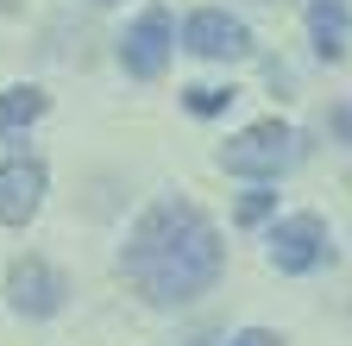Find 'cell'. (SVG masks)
Listing matches in <instances>:
<instances>
[{
	"mask_svg": "<svg viewBox=\"0 0 352 346\" xmlns=\"http://www.w3.org/2000/svg\"><path fill=\"white\" fill-rule=\"evenodd\" d=\"M120 271L151 309H183V302H195V296H208L220 283L227 246H220L214 221L189 195H164V202H151L139 214V227L126 233Z\"/></svg>",
	"mask_w": 352,
	"mask_h": 346,
	"instance_id": "1",
	"label": "cell"
},
{
	"mask_svg": "<svg viewBox=\"0 0 352 346\" xmlns=\"http://www.w3.org/2000/svg\"><path fill=\"white\" fill-rule=\"evenodd\" d=\"M283 164H296V133L283 120H258L220 145V170H233V177H277Z\"/></svg>",
	"mask_w": 352,
	"mask_h": 346,
	"instance_id": "2",
	"label": "cell"
},
{
	"mask_svg": "<svg viewBox=\"0 0 352 346\" xmlns=\"http://www.w3.org/2000/svg\"><path fill=\"white\" fill-rule=\"evenodd\" d=\"M63 296H69V277L57 265H44V258H13V271H7V302H13V315L25 321H51L63 309Z\"/></svg>",
	"mask_w": 352,
	"mask_h": 346,
	"instance_id": "3",
	"label": "cell"
},
{
	"mask_svg": "<svg viewBox=\"0 0 352 346\" xmlns=\"http://www.w3.org/2000/svg\"><path fill=\"white\" fill-rule=\"evenodd\" d=\"M271 265L283 277H308L327 265V221L321 214H289L271 227Z\"/></svg>",
	"mask_w": 352,
	"mask_h": 346,
	"instance_id": "4",
	"label": "cell"
},
{
	"mask_svg": "<svg viewBox=\"0 0 352 346\" xmlns=\"http://www.w3.org/2000/svg\"><path fill=\"white\" fill-rule=\"evenodd\" d=\"M183 45H189L195 57H208V63H239V57H252V32H245L233 13L201 7V13H189V25H183Z\"/></svg>",
	"mask_w": 352,
	"mask_h": 346,
	"instance_id": "5",
	"label": "cell"
},
{
	"mask_svg": "<svg viewBox=\"0 0 352 346\" xmlns=\"http://www.w3.org/2000/svg\"><path fill=\"white\" fill-rule=\"evenodd\" d=\"M170 38H176L170 13H164V7H151L139 25L120 38V63H126V76H139V82L164 76V63H170Z\"/></svg>",
	"mask_w": 352,
	"mask_h": 346,
	"instance_id": "6",
	"label": "cell"
},
{
	"mask_svg": "<svg viewBox=\"0 0 352 346\" xmlns=\"http://www.w3.org/2000/svg\"><path fill=\"white\" fill-rule=\"evenodd\" d=\"M38 208H44V164L38 158H7L0 164V221L25 227Z\"/></svg>",
	"mask_w": 352,
	"mask_h": 346,
	"instance_id": "7",
	"label": "cell"
},
{
	"mask_svg": "<svg viewBox=\"0 0 352 346\" xmlns=\"http://www.w3.org/2000/svg\"><path fill=\"white\" fill-rule=\"evenodd\" d=\"M346 25H352L346 0H308V38H315V57L333 63L346 51Z\"/></svg>",
	"mask_w": 352,
	"mask_h": 346,
	"instance_id": "8",
	"label": "cell"
},
{
	"mask_svg": "<svg viewBox=\"0 0 352 346\" xmlns=\"http://www.w3.org/2000/svg\"><path fill=\"white\" fill-rule=\"evenodd\" d=\"M44 113V89H7L0 95V139L19 133V126H32Z\"/></svg>",
	"mask_w": 352,
	"mask_h": 346,
	"instance_id": "9",
	"label": "cell"
},
{
	"mask_svg": "<svg viewBox=\"0 0 352 346\" xmlns=\"http://www.w3.org/2000/svg\"><path fill=\"white\" fill-rule=\"evenodd\" d=\"M183 101H189V113H201V120H208V113H227V107L239 101V89H220V82H195Z\"/></svg>",
	"mask_w": 352,
	"mask_h": 346,
	"instance_id": "10",
	"label": "cell"
},
{
	"mask_svg": "<svg viewBox=\"0 0 352 346\" xmlns=\"http://www.w3.org/2000/svg\"><path fill=\"white\" fill-rule=\"evenodd\" d=\"M271 208H277V195L271 189H252V195H239V227H258V221H271Z\"/></svg>",
	"mask_w": 352,
	"mask_h": 346,
	"instance_id": "11",
	"label": "cell"
},
{
	"mask_svg": "<svg viewBox=\"0 0 352 346\" xmlns=\"http://www.w3.org/2000/svg\"><path fill=\"white\" fill-rule=\"evenodd\" d=\"M227 346H283V334H271V327H239Z\"/></svg>",
	"mask_w": 352,
	"mask_h": 346,
	"instance_id": "12",
	"label": "cell"
},
{
	"mask_svg": "<svg viewBox=\"0 0 352 346\" xmlns=\"http://www.w3.org/2000/svg\"><path fill=\"white\" fill-rule=\"evenodd\" d=\"M333 133H340V139H352V107H346V113H333Z\"/></svg>",
	"mask_w": 352,
	"mask_h": 346,
	"instance_id": "13",
	"label": "cell"
},
{
	"mask_svg": "<svg viewBox=\"0 0 352 346\" xmlns=\"http://www.w3.org/2000/svg\"><path fill=\"white\" fill-rule=\"evenodd\" d=\"M95 7H113V0H95Z\"/></svg>",
	"mask_w": 352,
	"mask_h": 346,
	"instance_id": "14",
	"label": "cell"
}]
</instances>
